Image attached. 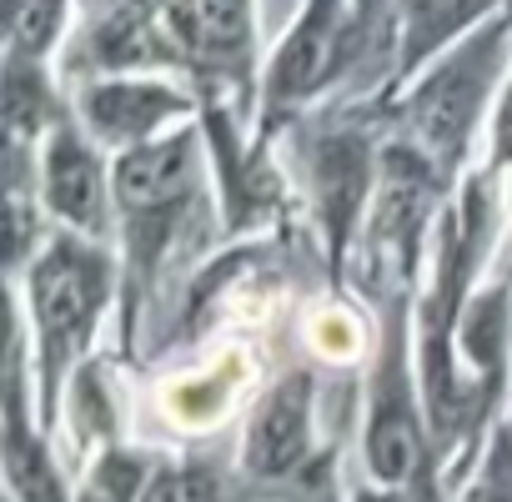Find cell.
Here are the masks:
<instances>
[{"mask_svg":"<svg viewBox=\"0 0 512 502\" xmlns=\"http://www.w3.org/2000/svg\"><path fill=\"white\" fill-rule=\"evenodd\" d=\"M111 292V267L101 251L61 236L46 246V257L31 272V312H36V337H41V362H46V387L56 392L66 362L86 347L101 307Z\"/></svg>","mask_w":512,"mask_h":502,"instance_id":"obj_1","label":"cell"},{"mask_svg":"<svg viewBox=\"0 0 512 502\" xmlns=\"http://www.w3.org/2000/svg\"><path fill=\"white\" fill-rule=\"evenodd\" d=\"M497 51H502V26H487L482 36H472L467 46H457L432 76L427 86L417 91L412 101V131L417 141L432 151V156H457L472 121H477V106L487 96V76L497 66Z\"/></svg>","mask_w":512,"mask_h":502,"instance_id":"obj_2","label":"cell"},{"mask_svg":"<svg viewBox=\"0 0 512 502\" xmlns=\"http://www.w3.org/2000/svg\"><path fill=\"white\" fill-rule=\"evenodd\" d=\"M191 136H166V141H141L116 161V201L121 211L146 226L171 216L186 191H191Z\"/></svg>","mask_w":512,"mask_h":502,"instance_id":"obj_3","label":"cell"},{"mask_svg":"<svg viewBox=\"0 0 512 502\" xmlns=\"http://www.w3.org/2000/svg\"><path fill=\"white\" fill-rule=\"evenodd\" d=\"M342 0H312L302 11V21L292 26L287 46L277 51L272 66V101L292 106L302 96H312L342 61Z\"/></svg>","mask_w":512,"mask_h":502,"instance_id":"obj_4","label":"cell"},{"mask_svg":"<svg viewBox=\"0 0 512 502\" xmlns=\"http://www.w3.org/2000/svg\"><path fill=\"white\" fill-rule=\"evenodd\" d=\"M307 447H312V382L287 377L251 422L246 467L262 477H287L307 457Z\"/></svg>","mask_w":512,"mask_h":502,"instance_id":"obj_5","label":"cell"},{"mask_svg":"<svg viewBox=\"0 0 512 502\" xmlns=\"http://www.w3.org/2000/svg\"><path fill=\"white\" fill-rule=\"evenodd\" d=\"M176 111H181V96L151 81H101L86 91V121L96 126V136L126 141V146L151 141V131Z\"/></svg>","mask_w":512,"mask_h":502,"instance_id":"obj_6","label":"cell"},{"mask_svg":"<svg viewBox=\"0 0 512 502\" xmlns=\"http://www.w3.org/2000/svg\"><path fill=\"white\" fill-rule=\"evenodd\" d=\"M46 201L61 221H71L81 231H101V221H106L101 166L71 131H56V141L46 151Z\"/></svg>","mask_w":512,"mask_h":502,"instance_id":"obj_7","label":"cell"},{"mask_svg":"<svg viewBox=\"0 0 512 502\" xmlns=\"http://www.w3.org/2000/svg\"><path fill=\"white\" fill-rule=\"evenodd\" d=\"M367 462L382 482H412L422 467V432H417V412L407 402V387L397 382V372L382 377L377 407H372V427H367Z\"/></svg>","mask_w":512,"mask_h":502,"instance_id":"obj_8","label":"cell"},{"mask_svg":"<svg viewBox=\"0 0 512 502\" xmlns=\"http://www.w3.org/2000/svg\"><path fill=\"white\" fill-rule=\"evenodd\" d=\"M176 31L206 61H236L251 36V0H176Z\"/></svg>","mask_w":512,"mask_h":502,"instance_id":"obj_9","label":"cell"},{"mask_svg":"<svg viewBox=\"0 0 512 502\" xmlns=\"http://www.w3.org/2000/svg\"><path fill=\"white\" fill-rule=\"evenodd\" d=\"M482 11H492V0H402V66H417Z\"/></svg>","mask_w":512,"mask_h":502,"instance_id":"obj_10","label":"cell"},{"mask_svg":"<svg viewBox=\"0 0 512 502\" xmlns=\"http://www.w3.org/2000/svg\"><path fill=\"white\" fill-rule=\"evenodd\" d=\"M317 186H322V211L332 216V231L342 241L352 211L362 206V191H367V161H362V146L352 136H332L322 146V161H317Z\"/></svg>","mask_w":512,"mask_h":502,"instance_id":"obj_11","label":"cell"},{"mask_svg":"<svg viewBox=\"0 0 512 502\" xmlns=\"http://www.w3.org/2000/svg\"><path fill=\"white\" fill-rule=\"evenodd\" d=\"M6 477H11V492L21 502H61L51 462H46L41 442L26 432V412H21V387L16 382H11V422H6Z\"/></svg>","mask_w":512,"mask_h":502,"instance_id":"obj_12","label":"cell"},{"mask_svg":"<svg viewBox=\"0 0 512 502\" xmlns=\"http://www.w3.org/2000/svg\"><path fill=\"white\" fill-rule=\"evenodd\" d=\"M61 11H66V0H11V51L36 61L56 41Z\"/></svg>","mask_w":512,"mask_h":502,"instance_id":"obj_13","label":"cell"},{"mask_svg":"<svg viewBox=\"0 0 512 502\" xmlns=\"http://www.w3.org/2000/svg\"><path fill=\"white\" fill-rule=\"evenodd\" d=\"M6 116H11L16 136H26L46 121V86L26 66V56H16V51H11V76H6Z\"/></svg>","mask_w":512,"mask_h":502,"instance_id":"obj_14","label":"cell"},{"mask_svg":"<svg viewBox=\"0 0 512 502\" xmlns=\"http://www.w3.org/2000/svg\"><path fill=\"white\" fill-rule=\"evenodd\" d=\"M141 502H216V477L206 467H176V472H161Z\"/></svg>","mask_w":512,"mask_h":502,"instance_id":"obj_15","label":"cell"},{"mask_svg":"<svg viewBox=\"0 0 512 502\" xmlns=\"http://www.w3.org/2000/svg\"><path fill=\"white\" fill-rule=\"evenodd\" d=\"M136 477H141V467L131 457H106L96 467L91 487H86V502H131L136 497Z\"/></svg>","mask_w":512,"mask_h":502,"instance_id":"obj_16","label":"cell"},{"mask_svg":"<svg viewBox=\"0 0 512 502\" xmlns=\"http://www.w3.org/2000/svg\"><path fill=\"white\" fill-rule=\"evenodd\" d=\"M472 502H512V482H507L502 472H492V477L472 492Z\"/></svg>","mask_w":512,"mask_h":502,"instance_id":"obj_17","label":"cell"},{"mask_svg":"<svg viewBox=\"0 0 512 502\" xmlns=\"http://www.w3.org/2000/svg\"><path fill=\"white\" fill-rule=\"evenodd\" d=\"M497 156H502V161H512V96H507L502 121H497Z\"/></svg>","mask_w":512,"mask_h":502,"instance_id":"obj_18","label":"cell"},{"mask_svg":"<svg viewBox=\"0 0 512 502\" xmlns=\"http://www.w3.org/2000/svg\"><path fill=\"white\" fill-rule=\"evenodd\" d=\"M362 502H392V497H362Z\"/></svg>","mask_w":512,"mask_h":502,"instance_id":"obj_19","label":"cell"}]
</instances>
